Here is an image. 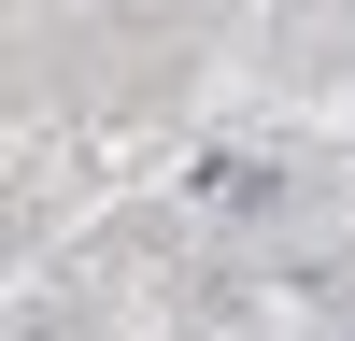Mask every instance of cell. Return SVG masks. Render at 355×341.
Masks as SVG:
<instances>
[{
    "label": "cell",
    "instance_id": "2",
    "mask_svg": "<svg viewBox=\"0 0 355 341\" xmlns=\"http://www.w3.org/2000/svg\"><path fill=\"white\" fill-rule=\"evenodd\" d=\"M0 341H71V313H15V327H0Z\"/></svg>",
    "mask_w": 355,
    "mask_h": 341
},
{
    "label": "cell",
    "instance_id": "1",
    "mask_svg": "<svg viewBox=\"0 0 355 341\" xmlns=\"http://www.w3.org/2000/svg\"><path fill=\"white\" fill-rule=\"evenodd\" d=\"M284 199H299V170L270 142H199L185 157V213H214V227H270Z\"/></svg>",
    "mask_w": 355,
    "mask_h": 341
}]
</instances>
